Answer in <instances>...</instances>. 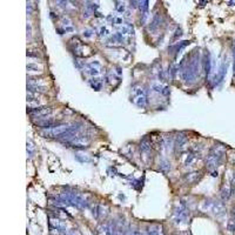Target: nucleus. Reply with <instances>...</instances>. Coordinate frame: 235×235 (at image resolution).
<instances>
[{
  "mask_svg": "<svg viewBox=\"0 0 235 235\" xmlns=\"http://www.w3.org/2000/svg\"><path fill=\"white\" fill-rule=\"evenodd\" d=\"M56 205L58 206H72L77 208H86L88 206L87 199L85 195L78 193V192H62L56 196Z\"/></svg>",
  "mask_w": 235,
  "mask_h": 235,
  "instance_id": "f03ea898",
  "label": "nucleus"
},
{
  "mask_svg": "<svg viewBox=\"0 0 235 235\" xmlns=\"http://www.w3.org/2000/svg\"><path fill=\"white\" fill-rule=\"evenodd\" d=\"M152 88H153V91H155V92H158V93H161V94H164V95H168V94H169V88H168L167 86L161 85V83H153Z\"/></svg>",
  "mask_w": 235,
  "mask_h": 235,
  "instance_id": "a211bd4d",
  "label": "nucleus"
},
{
  "mask_svg": "<svg viewBox=\"0 0 235 235\" xmlns=\"http://www.w3.org/2000/svg\"><path fill=\"white\" fill-rule=\"evenodd\" d=\"M107 208L102 205H97L95 207L93 208V215L97 218V219H102L107 215Z\"/></svg>",
  "mask_w": 235,
  "mask_h": 235,
  "instance_id": "2eb2a0df",
  "label": "nucleus"
},
{
  "mask_svg": "<svg viewBox=\"0 0 235 235\" xmlns=\"http://www.w3.org/2000/svg\"><path fill=\"white\" fill-rule=\"evenodd\" d=\"M186 142H187V139L186 137H183L182 134H179L178 137H176V140H175V147L179 149V151H183L185 149V145H186Z\"/></svg>",
  "mask_w": 235,
  "mask_h": 235,
  "instance_id": "6ab92c4d",
  "label": "nucleus"
},
{
  "mask_svg": "<svg viewBox=\"0 0 235 235\" xmlns=\"http://www.w3.org/2000/svg\"><path fill=\"white\" fill-rule=\"evenodd\" d=\"M227 229L230 232V233H233L234 234L235 233V220L234 219H229L228 220V222H227Z\"/></svg>",
  "mask_w": 235,
  "mask_h": 235,
  "instance_id": "bb28decb",
  "label": "nucleus"
},
{
  "mask_svg": "<svg viewBox=\"0 0 235 235\" xmlns=\"http://www.w3.org/2000/svg\"><path fill=\"white\" fill-rule=\"evenodd\" d=\"M37 126L41 127V128H45V129H51L53 127H56L58 125H60L56 120H53L51 118H45V119H39L37 122H35Z\"/></svg>",
  "mask_w": 235,
  "mask_h": 235,
  "instance_id": "f8f14e48",
  "label": "nucleus"
},
{
  "mask_svg": "<svg viewBox=\"0 0 235 235\" xmlns=\"http://www.w3.org/2000/svg\"><path fill=\"white\" fill-rule=\"evenodd\" d=\"M199 172H193V173H189L186 175V180L189 182V183H194L196 180L199 179Z\"/></svg>",
  "mask_w": 235,
  "mask_h": 235,
  "instance_id": "393cba45",
  "label": "nucleus"
},
{
  "mask_svg": "<svg viewBox=\"0 0 235 235\" xmlns=\"http://www.w3.org/2000/svg\"><path fill=\"white\" fill-rule=\"evenodd\" d=\"M53 110L50 107H45V106H40L37 108H31L29 110V114L33 118H38V119H45L46 116H48L50 114H52Z\"/></svg>",
  "mask_w": 235,
  "mask_h": 235,
  "instance_id": "9d476101",
  "label": "nucleus"
},
{
  "mask_svg": "<svg viewBox=\"0 0 235 235\" xmlns=\"http://www.w3.org/2000/svg\"><path fill=\"white\" fill-rule=\"evenodd\" d=\"M100 64L98 62V61H92V62H89V64H87L86 65V71H87V73L88 74H91V75H99L100 74Z\"/></svg>",
  "mask_w": 235,
  "mask_h": 235,
  "instance_id": "4468645a",
  "label": "nucleus"
},
{
  "mask_svg": "<svg viewBox=\"0 0 235 235\" xmlns=\"http://www.w3.org/2000/svg\"><path fill=\"white\" fill-rule=\"evenodd\" d=\"M160 23H161V15H159V14L154 15L152 21H151V24H149V31H152V32L158 31L160 28V25H161Z\"/></svg>",
  "mask_w": 235,
  "mask_h": 235,
  "instance_id": "f3484780",
  "label": "nucleus"
},
{
  "mask_svg": "<svg viewBox=\"0 0 235 235\" xmlns=\"http://www.w3.org/2000/svg\"><path fill=\"white\" fill-rule=\"evenodd\" d=\"M232 219L235 220V207H233V209H232Z\"/></svg>",
  "mask_w": 235,
  "mask_h": 235,
  "instance_id": "72a5a7b5",
  "label": "nucleus"
},
{
  "mask_svg": "<svg viewBox=\"0 0 235 235\" xmlns=\"http://www.w3.org/2000/svg\"><path fill=\"white\" fill-rule=\"evenodd\" d=\"M234 176H235V175H234Z\"/></svg>",
  "mask_w": 235,
  "mask_h": 235,
  "instance_id": "c9c22d12",
  "label": "nucleus"
},
{
  "mask_svg": "<svg viewBox=\"0 0 235 235\" xmlns=\"http://www.w3.org/2000/svg\"><path fill=\"white\" fill-rule=\"evenodd\" d=\"M91 86L94 88V89H97L99 91L100 88H101V85H102V81H101V79H99V78H93V79H91Z\"/></svg>",
  "mask_w": 235,
  "mask_h": 235,
  "instance_id": "b1692460",
  "label": "nucleus"
},
{
  "mask_svg": "<svg viewBox=\"0 0 235 235\" xmlns=\"http://www.w3.org/2000/svg\"><path fill=\"white\" fill-rule=\"evenodd\" d=\"M27 154L28 156H32L34 154V146L31 141H27Z\"/></svg>",
  "mask_w": 235,
  "mask_h": 235,
  "instance_id": "c85d7f7f",
  "label": "nucleus"
},
{
  "mask_svg": "<svg viewBox=\"0 0 235 235\" xmlns=\"http://www.w3.org/2000/svg\"><path fill=\"white\" fill-rule=\"evenodd\" d=\"M226 72H227V62H223L221 65V67H220V69H219V72L215 74L214 79H213V86H219L223 81L224 75H226Z\"/></svg>",
  "mask_w": 235,
  "mask_h": 235,
  "instance_id": "ddd939ff",
  "label": "nucleus"
},
{
  "mask_svg": "<svg viewBox=\"0 0 235 235\" xmlns=\"http://www.w3.org/2000/svg\"><path fill=\"white\" fill-rule=\"evenodd\" d=\"M160 168L161 169H164V170H168L170 166H169V162L167 161V160H162L161 162H160Z\"/></svg>",
  "mask_w": 235,
  "mask_h": 235,
  "instance_id": "c756f323",
  "label": "nucleus"
},
{
  "mask_svg": "<svg viewBox=\"0 0 235 235\" xmlns=\"http://www.w3.org/2000/svg\"><path fill=\"white\" fill-rule=\"evenodd\" d=\"M224 154H226V148L222 145H214L210 148V151L208 153L206 166L212 173L215 172V169L221 165L222 160L224 158Z\"/></svg>",
  "mask_w": 235,
  "mask_h": 235,
  "instance_id": "7ed1b4c3",
  "label": "nucleus"
},
{
  "mask_svg": "<svg viewBox=\"0 0 235 235\" xmlns=\"http://www.w3.org/2000/svg\"><path fill=\"white\" fill-rule=\"evenodd\" d=\"M91 142V139L86 135H80V134H77L72 140H69L68 145H71L72 147H75V148H85V147H88Z\"/></svg>",
  "mask_w": 235,
  "mask_h": 235,
  "instance_id": "1a4fd4ad",
  "label": "nucleus"
},
{
  "mask_svg": "<svg viewBox=\"0 0 235 235\" xmlns=\"http://www.w3.org/2000/svg\"><path fill=\"white\" fill-rule=\"evenodd\" d=\"M50 227H51V234L52 235L68 234L66 222L61 221V220L58 219V218H52V219L50 220Z\"/></svg>",
  "mask_w": 235,
  "mask_h": 235,
  "instance_id": "6e6552de",
  "label": "nucleus"
},
{
  "mask_svg": "<svg viewBox=\"0 0 235 235\" xmlns=\"http://www.w3.org/2000/svg\"><path fill=\"white\" fill-rule=\"evenodd\" d=\"M115 230H116V227L113 224V222L101 223L97 229L99 235H114Z\"/></svg>",
  "mask_w": 235,
  "mask_h": 235,
  "instance_id": "9b49d317",
  "label": "nucleus"
},
{
  "mask_svg": "<svg viewBox=\"0 0 235 235\" xmlns=\"http://www.w3.org/2000/svg\"><path fill=\"white\" fill-rule=\"evenodd\" d=\"M132 100L140 108L146 107V105H147V93H146V91L141 86H137V85L133 86V88H132Z\"/></svg>",
  "mask_w": 235,
  "mask_h": 235,
  "instance_id": "423d86ee",
  "label": "nucleus"
},
{
  "mask_svg": "<svg viewBox=\"0 0 235 235\" xmlns=\"http://www.w3.org/2000/svg\"><path fill=\"white\" fill-rule=\"evenodd\" d=\"M107 34H108V29H107L106 27H102L101 29H100V35H101V37H102V35H105V37H106Z\"/></svg>",
  "mask_w": 235,
  "mask_h": 235,
  "instance_id": "2f4dec72",
  "label": "nucleus"
},
{
  "mask_svg": "<svg viewBox=\"0 0 235 235\" xmlns=\"http://www.w3.org/2000/svg\"><path fill=\"white\" fill-rule=\"evenodd\" d=\"M233 56H234V75H235V46H234V50H233Z\"/></svg>",
  "mask_w": 235,
  "mask_h": 235,
  "instance_id": "f704fd0d",
  "label": "nucleus"
},
{
  "mask_svg": "<svg viewBox=\"0 0 235 235\" xmlns=\"http://www.w3.org/2000/svg\"><path fill=\"white\" fill-rule=\"evenodd\" d=\"M205 69H206V74L207 77L210 74V71H212V60H210V54L207 53L205 56Z\"/></svg>",
  "mask_w": 235,
  "mask_h": 235,
  "instance_id": "4be33fe9",
  "label": "nucleus"
},
{
  "mask_svg": "<svg viewBox=\"0 0 235 235\" xmlns=\"http://www.w3.org/2000/svg\"><path fill=\"white\" fill-rule=\"evenodd\" d=\"M27 72H35V73H41V72H42V67L38 66V65L28 64V65H27Z\"/></svg>",
  "mask_w": 235,
  "mask_h": 235,
  "instance_id": "a878e982",
  "label": "nucleus"
},
{
  "mask_svg": "<svg viewBox=\"0 0 235 235\" xmlns=\"http://www.w3.org/2000/svg\"><path fill=\"white\" fill-rule=\"evenodd\" d=\"M146 235H164L162 227L160 224H152L147 228Z\"/></svg>",
  "mask_w": 235,
  "mask_h": 235,
  "instance_id": "dca6fc26",
  "label": "nucleus"
},
{
  "mask_svg": "<svg viewBox=\"0 0 235 235\" xmlns=\"http://www.w3.org/2000/svg\"><path fill=\"white\" fill-rule=\"evenodd\" d=\"M118 234L119 235H142L139 230H132L131 233H125L124 229H121V228H118Z\"/></svg>",
  "mask_w": 235,
  "mask_h": 235,
  "instance_id": "cd10ccee",
  "label": "nucleus"
},
{
  "mask_svg": "<svg viewBox=\"0 0 235 235\" xmlns=\"http://www.w3.org/2000/svg\"><path fill=\"white\" fill-rule=\"evenodd\" d=\"M140 148H141V151L145 153H148L151 151V143H149V141H148V139H143L141 142H140Z\"/></svg>",
  "mask_w": 235,
  "mask_h": 235,
  "instance_id": "5701e85b",
  "label": "nucleus"
},
{
  "mask_svg": "<svg viewBox=\"0 0 235 235\" xmlns=\"http://www.w3.org/2000/svg\"><path fill=\"white\" fill-rule=\"evenodd\" d=\"M232 189H230V187L227 185H224L223 187L221 188V197H222V200H228L229 197H230V195H232Z\"/></svg>",
  "mask_w": 235,
  "mask_h": 235,
  "instance_id": "aec40b11",
  "label": "nucleus"
},
{
  "mask_svg": "<svg viewBox=\"0 0 235 235\" xmlns=\"http://www.w3.org/2000/svg\"><path fill=\"white\" fill-rule=\"evenodd\" d=\"M71 126L69 125H58L56 127H53L51 129H46L41 132V134L45 138H56V139H61L67 132L69 131Z\"/></svg>",
  "mask_w": 235,
  "mask_h": 235,
  "instance_id": "0eeeda50",
  "label": "nucleus"
},
{
  "mask_svg": "<svg viewBox=\"0 0 235 235\" xmlns=\"http://www.w3.org/2000/svg\"><path fill=\"white\" fill-rule=\"evenodd\" d=\"M118 5H116V11L118 12H120V13H122L125 11V6H124V4L121 5V2H116Z\"/></svg>",
  "mask_w": 235,
  "mask_h": 235,
  "instance_id": "7c9ffc66",
  "label": "nucleus"
},
{
  "mask_svg": "<svg viewBox=\"0 0 235 235\" xmlns=\"http://www.w3.org/2000/svg\"><path fill=\"white\" fill-rule=\"evenodd\" d=\"M196 160V154L195 153H188L186 156H185V160H183V165L185 166H191L194 161Z\"/></svg>",
  "mask_w": 235,
  "mask_h": 235,
  "instance_id": "412c9836",
  "label": "nucleus"
},
{
  "mask_svg": "<svg viewBox=\"0 0 235 235\" xmlns=\"http://www.w3.org/2000/svg\"><path fill=\"white\" fill-rule=\"evenodd\" d=\"M202 209L205 210V212H208V213H210V214H213V215H215V216H222V215H224V213H226V207H224V205L220 202V201H216V200H212V199H209V200H205L203 202H202Z\"/></svg>",
  "mask_w": 235,
  "mask_h": 235,
  "instance_id": "39448f33",
  "label": "nucleus"
},
{
  "mask_svg": "<svg viewBox=\"0 0 235 235\" xmlns=\"http://www.w3.org/2000/svg\"><path fill=\"white\" fill-rule=\"evenodd\" d=\"M189 220V209L185 201H180L173 213V221L176 224H186Z\"/></svg>",
  "mask_w": 235,
  "mask_h": 235,
  "instance_id": "20e7f679",
  "label": "nucleus"
},
{
  "mask_svg": "<svg viewBox=\"0 0 235 235\" xmlns=\"http://www.w3.org/2000/svg\"><path fill=\"white\" fill-rule=\"evenodd\" d=\"M83 35H86V37H91V35H92V31H89V29L83 31Z\"/></svg>",
  "mask_w": 235,
  "mask_h": 235,
  "instance_id": "473e14b6",
  "label": "nucleus"
},
{
  "mask_svg": "<svg viewBox=\"0 0 235 235\" xmlns=\"http://www.w3.org/2000/svg\"><path fill=\"white\" fill-rule=\"evenodd\" d=\"M201 71V56L199 50H194L193 53L187 56L180 64L181 78L186 83H193L199 78Z\"/></svg>",
  "mask_w": 235,
  "mask_h": 235,
  "instance_id": "f257e3e1",
  "label": "nucleus"
}]
</instances>
